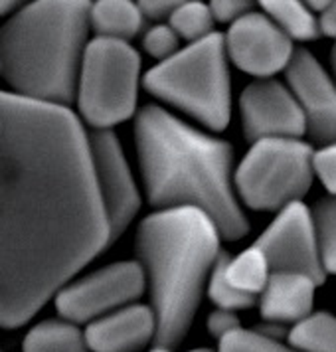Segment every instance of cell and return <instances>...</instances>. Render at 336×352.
I'll return each mask as SVG.
<instances>
[{
	"label": "cell",
	"mask_w": 336,
	"mask_h": 352,
	"mask_svg": "<svg viewBox=\"0 0 336 352\" xmlns=\"http://www.w3.org/2000/svg\"><path fill=\"white\" fill-rule=\"evenodd\" d=\"M111 243L69 107L0 91V329H18Z\"/></svg>",
	"instance_id": "6da1fadb"
},
{
	"label": "cell",
	"mask_w": 336,
	"mask_h": 352,
	"mask_svg": "<svg viewBox=\"0 0 336 352\" xmlns=\"http://www.w3.org/2000/svg\"><path fill=\"white\" fill-rule=\"evenodd\" d=\"M135 146L144 194L155 208H198L224 240L249 232L234 188L232 144L184 123L160 105L135 115Z\"/></svg>",
	"instance_id": "7a4b0ae2"
},
{
	"label": "cell",
	"mask_w": 336,
	"mask_h": 352,
	"mask_svg": "<svg viewBox=\"0 0 336 352\" xmlns=\"http://www.w3.org/2000/svg\"><path fill=\"white\" fill-rule=\"evenodd\" d=\"M222 240L214 220L198 208L157 210L141 220L135 248L157 319L153 344L175 351L188 335Z\"/></svg>",
	"instance_id": "3957f363"
},
{
	"label": "cell",
	"mask_w": 336,
	"mask_h": 352,
	"mask_svg": "<svg viewBox=\"0 0 336 352\" xmlns=\"http://www.w3.org/2000/svg\"><path fill=\"white\" fill-rule=\"evenodd\" d=\"M91 0H32L0 26V78L12 94L69 107L89 34Z\"/></svg>",
	"instance_id": "277c9868"
},
{
	"label": "cell",
	"mask_w": 336,
	"mask_h": 352,
	"mask_svg": "<svg viewBox=\"0 0 336 352\" xmlns=\"http://www.w3.org/2000/svg\"><path fill=\"white\" fill-rule=\"evenodd\" d=\"M143 87L210 131H224L232 119L224 34L212 32L159 62L144 74Z\"/></svg>",
	"instance_id": "5b68a950"
},
{
	"label": "cell",
	"mask_w": 336,
	"mask_h": 352,
	"mask_svg": "<svg viewBox=\"0 0 336 352\" xmlns=\"http://www.w3.org/2000/svg\"><path fill=\"white\" fill-rule=\"evenodd\" d=\"M141 56L128 42L93 38L81 58L76 101L83 121L111 129L137 115Z\"/></svg>",
	"instance_id": "8992f818"
},
{
	"label": "cell",
	"mask_w": 336,
	"mask_h": 352,
	"mask_svg": "<svg viewBox=\"0 0 336 352\" xmlns=\"http://www.w3.org/2000/svg\"><path fill=\"white\" fill-rule=\"evenodd\" d=\"M313 180V148L303 139L256 141L234 170L240 204L265 212L301 202Z\"/></svg>",
	"instance_id": "52a82bcc"
},
{
	"label": "cell",
	"mask_w": 336,
	"mask_h": 352,
	"mask_svg": "<svg viewBox=\"0 0 336 352\" xmlns=\"http://www.w3.org/2000/svg\"><path fill=\"white\" fill-rule=\"evenodd\" d=\"M146 287L139 261H115L83 277H74L54 297L60 319L87 324L125 305L135 303Z\"/></svg>",
	"instance_id": "ba28073f"
},
{
	"label": "cell",
	"mask_w": 336,
	"mask_h": 352,
	"mask_svg": "<svg viewBox=\"0 0 336 352\" xmlns=\"http://www.w3.org/2000/svg\"><path fill=\"white\" fill-rule=\"evenodd\" d=\"M87 141L97 194L109 224L113 243L135 220L143 200L121 141L111 129H93V133H87Z\"/></svg>",
	"instance_id": "9c48e42d"
},
{
	"label": "cell",
	"mask_w": 336,
	"mask_h": 352,
	"mask_svg": "<svg viewBox=\"0 0 336 352\" xmlns=\"http://www.w3.org/2000/svg\"><path fill=\"white\" fill-rule=\"evenodd\" d=\"M256 245L267 257L271 272L303 273L319 285L324 283L326 272L320 261L313 212L303 202H293L279 210Z\"/></svg>",
	"instance_id": "30bf717a"
},
{
	"label": "cell",
	"mask_w": 336,
	"mask_h": 352,
	"mask_svg": "<svg viewBox=\"0 0 336 352\" xmlns=\"http://www.w3.org/2000/svg\"><path fill=\"white\" fill-rule=\"evenodd\" d=\"M224 46L232 64L257 80L285 72L295 52L293 40L261 12L234 20L224 36Z\"/></svg>",
	"instance_id": "8fae6325"
},
{
	"label": "cell",
	"mask_w": 336,
	"mask_h": 352,
	"mask_svg": "<svg viewBox=\"0 0 336 352\" xmlns=\"http://www.w3.org/2000/svg\"><path fill=\"white\" fill-rule=\"evenodd\" d=\"M243 135L249 143L261 139H301L306 135L303 111L281 81L257 80L240 96Z\"/></svg>",
	"instance_id": "7c38bea8"
},
{
	"label": "cell",
	"mask_w": 336,
	"mask_h": 352,
	"mask_svg": "<svg viewBox=\"0 0 336 352\" xmlns=\"http://www.w3.org/2000/svg\"><path fill=\"white\" fill-rule=\"evenodd\" d=\"M287 87L303 111L306 133L320 144L336 141V83L304 48H295L285 67Z\"/></svg>",
	"instance_id": "4fadbf2b"
},
{
	"label": "cell",
	"mask_w": 336,
	"mask_h": 352,
	"mask_svg": "<svg viewBox=\"0 0 336 352\" xmlns=\"http://www.w3.org/2000/svg\"><path fill=\"white\" fill-rule=\"evenodd\" d=\"M85 344L91 352H139L157 336L150 305L131 303L85 324Z\"/></svg>",
	"instance_id": "5bb4252c"
},
{
	"label": "cell",
	"mask_w": 336,
	"mask_h": 352,
	"mask_svg": "<svg viewBox=\"0 0 336 352\" xmlns=\"http://www.w3.org/2000/svg\"><path fill=\"white\" fill-rule=\"evenodd\" d=\"M319 283L295 272H271L259 295V315L269 322H299L313 313Z\"/></svg>",
	"instance_id": "9a60e30c"
},
{
	"label": "cell",
	"mask_w": 336,
	"mask_h": 352,
	"mask_svg": "<svg viewBox=\"0 0 336 352\" xmlns=\"http://www.w3.org/2000/svg\"><path fill=\"white\" fill-rule=\"evenodd\" d=\"M143 18L133 0H96L89 8V26L99 38L128 42L141 32Z\"/></svg>",
	"instance_id": "2e32d148"
},
{
	"label": "cell",
	"mask_w": 336,
	"mask_h": 352,
	"mask_svg": "<svg viewBox=\"0 0 336 352\" xmlns=\"http://www.w3.org/2000/svg\"><path fill=\"white\" fill-rule=\"evenodd\" d=\"M22 352H87L80 324L65 319H48L34 324L24 336Z\"/></svg>",
	"instance_id": "e0dca14e"
},
{
	"label": "cell",
	"mask_w": 336,
	"mask_h": 352,
	"mask_svg": "<svg viewBox=\"0 0 336 352\" xmlns=\"http://www.w3.org/2000/svg\"><path fill=\"white\" fill-rule=\"evenodd\" d=\"M261 4L265 16L273 20L291 40L313 42L320 36L315 14L304 0H256Z\"/></svg>",
	"instance_id": "ac0fdd59"
},
{
	"label": "cell",
	"mask_w": 336,
	"mask_h": 352,
	"mask_svg": "<svg viewBox=\"0 0 336 352\" xmlns=\"http://www.w3.org/2000/svg\"><path fill=\"white\" fill-rule=\"evenodd\" d=\"M225 275L234 287L257 299V295H261V291L265 289L271 277V267H269L267 257L263 256V252L254 243L241 250L236 256H227Z\"/></svg>",
	"instance_id": "d6986e66"
},
{
	"label": "cell",
	"mask_w": 336,
	"mask_h": 352,
	"mask_svg": "<svg viewBox=\"0 0 336 352\" xmlns=\"http://www.w3.org/2000/svg\"><path fill=\"white\" fill-rule=\"evenodd\" d=\"M289 346L299 352H336V317L311 313L289 331Z\"/></svg>",
	"instance_id": "ffe728a7"
},
{
	"label": "cell",
	"mask_w": 336,
	"mask_h": 352,
	"mask_svg": "<svg viewBox=\"0 0 336 352\" xmlns=\"http://www.w3.org/2000/svg\"><path fill=\"white\" fill-rule=\"evenodd\" d=\"M214 22L210 6L202 0H186L168 16V26L188 44L214 32Z\"/></svg>",
	"instance_id": "44dd1931"
},
{
	"label": "cell",
	"mask_w": 336,
	"mask_h": 352,
	"mask_svg": "<svg viewBox=\"0 0 336 352\" xmlns=\"http://www.w3.org/2000/svg\"><path fill=\"white\" fill-rule=\"evenodd\" d=\"M225 259L227 254L222 252L218 261L214 263L212 273L208 277V283H206V293H208L210 301L216 305L218 309H227V311H241V309H249L256 305V297L243 293L240 289H236L227 275H225Z\"/></svg>",
	"instance_id": "7402d4cb"
},
{
	"label": "cell",
	"mask_w": 336,
	"mask_h": 352,
	"mask_svg": "<svg viewBox=\"0 0 336 352\" xmlns=\"http://www.w3.org/2000/svg\"><path fill=\"white\" fill-rule=\"evenodd\" d=\"M313 222L319 240L320 261L326 273H336V196L317 202Z\"/></svg>",
	"instance_id": "603a6c76"
},
{
	"label": "cell",
	"mask_w": 336,
	"mask_h": 352,
	"mask_svg": "<svg viewBox=\"0 0 336 352\" xmlns=\"http://www.w3.org/2000/svg\"><path fill=\"white\" fill-rule=\"evenodd\" d=\"M218 342V352H299L289 344L275 340L273 336L249 329H238L236 333L224 336Z\"/></svg>",
	"instance_id": "cb8c5ba5"
},
{
	"label": "cell",
	"mask_w": 336,
	"mask_h": 352,
	"mask_svg": "<svg viewBox=\"0 0 336 352\" xmlns=\"http://www.w3.org/2000/svg\"><path fill=\"white\" fill-rule=\"evenodd\" d=\"M143 46L144 52L150 58L162 62V60L175 56L180 50L178 48L180 46V38H178L177 32L168 24H157V26H153L148 32L144 34Z\"/></svg>",
	"instance_id": "d4e9b609"
},
{
	"label": "cell",
	"mask_w": 336,
	"mask_h": 352,
	"mask_svg": "<svg viewBox=\"0 0 336 352\" xmlns=\"http://www.w3.org/2000/svg\"><path fill=\"white\" fill-rule=\"evenodd\" d=\"M313 175L319 178L326 192L336 196V141L320 144L313 151Z\"/></svg>",
	"instance_id": "484cf974"
},
{
	"label": "cell",
	"mask_w": 336,
	"mask_h": 352,
	"mask_svg": "<svg viewBox=\"0 0 336 352\" xmlns=\"http://www.w3.org/2000/svg\"><path fill=\"white\" fill-rule=\"evenodd\" d=\"M208 6L216 22L232 24L234 20L254 12L256 0H210Z\"/></svg>",
	"instance_id": "4316f807"
},
{
	"label": "cell",
	"mask_w": 336,
	"mask_h": 352,
	"mask_svg": "<svg viewBox=\"0 0 336 352\" xmlns=\"http://www.w3.org/2000/svg\"><path fill=\"white\" fill-rule=\"evenodd\" d=\"M241 329L240 319L236 315V311H227V309H216L208 315V331L210 335L218 340H222L224 336L236 333Z\"/></svg>",
	"instance_id": "83f0119b"
},
{
	"label": "cell",
	"mask_w": 336,
	"mask_h": 352,
	"mask_svg": "<svg viewBox=\"0 0 336 352\" xmlns=\"http://www.w3.org/2000/svg\"><path fill=\"white\" fill-rule=\"evenodd\" d=\"M182 2L186 0H137V6L143 12V16L160 20L170 16Z\"/></svg>",
	"instance_id": "f1b7e54d"
},
{
	"label": "cell",
	"mask_w": 336,
	"mask_h": 352,
	"mask_svg": "<svg viewBox=\"0 0 336 352\" xmlns=\"http://www.w3.org/2000/svg\"><path fill=\"white\" fill-rule=\"evenodd\" d=\"M319 24V32L328 36V38H335L336 40V0H333L322 12L320 18L317 20Z\"/></svg>",
	"instance_id": "f546056e"
},
{
	"label": "cell",
	"mask_w": 336,
	"mask_h": 352,
	"mask_svg": "<svg viewBox=\"0 0 336 352\" xmlns=\"http://www.w3.org/2000/svg\"><path fill=\"white\" fill-rule=\"evenodd\" d=\"M26 0H0V16H6L10 12H16L20 6H24Z\"/></svg>",
	"instance_id": "4dcf8cb0"
},
{
	"label": "cell",
	"mask_w": 336,
	"mask_h": 352,
	"mask_svg": "<svg viewBox=\"0 0 336 352\" xmlns=\"http://www.w3.org/2000/svg\"><path fill=\"white\" fill-rule=\"evenodd\" d=\"M331 2H333V0H304V4L309 6V10H311V12H319V14L331 4Z\"/></svg>",
	"instance_id": "1f68e13d"
},
{
	"label": "cell",
	"mask_w": 336,
	"mask_h": 352,
	"mask_svg": "<svg viewBox=\"0 0 336 352\" xmlns=\"http://www.w3.org/2000/svg\"><path fill=\"white\" fill-rule=\"evenodd\" d=\"M148 352H172V349H168V346H160V344H155L153 349Z\"/></svg>",
	"instance_id": "d6a6232c"
},
{
	"label": "cell",
	"mask_w": 336,
	"mask_h": 352,
	"mask_svg": "<svg viewBox=\"0 0 336 352\" xmlns=\"http://www.w3.org/2000/svg\"><path fill=\"white\" fill-rule=\"evenodd\" d=\"M331 58H333V69H335V76H336V44L333 46V56H331Z\"/></svg>",
	"instance_id": "836d02e7"
},
{
	"label": "cell",
	"mask_w": 336,
	"mask_h": 352,
	"mask_svg": "<svg viewBox=\"0 0 336 352\" xmlns=\"http://www.w3.org/2000/svg\"><path fill=\"white\" fill-rule=\"evenodd\" d=\"M188 352H210V351H204V349H196V351H188Z\"/></svg>",
	"instance_id": "e575fe53"
}]
</instances>
